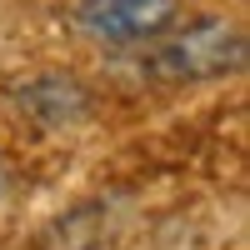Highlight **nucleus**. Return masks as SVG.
<instances>
[{"label":"nucleus","instance_id":"f03ea898","mask_svg":"<svg viewBox=\"0 0 250 250\" xmlns=\"http://www.w3.org/2000/svg\"><path fill=\"white\" fill-rule=\"evenodd\" d=\"M240 60H245V40L225 20H195L175 40L160 35V50H155L160 75H170V80H210V75L235 70Z\"/></svg>","mask_w":250,"mask_h":250},{"label":"nucleus","instance_id":"7ed1b4c3","mask_svg":"<svg viewBox=\"0 0 250 250\" xmlns=\"http://www.w3.org/2000/svg\"><path fill=\"white\" fill-rule=\"evenodd\" d=\"M0 190H5V160H0Z\"/></svg>","mask_w":250,"mask_h":250},{"label":"nucleus","instance_id":"f257e3e1","mask_svg":"<svg viewBox=\"0 0 250 250\" xmlns=\"http://www.w3.org/2000/svg\"><path fill=\"white\" fill-rule=\"evenodd\" d=\"M75 25L100 45H155L180 25V0H80Z\"/></svg>","mask_w":250,"mask_h":250}]
</instances>
